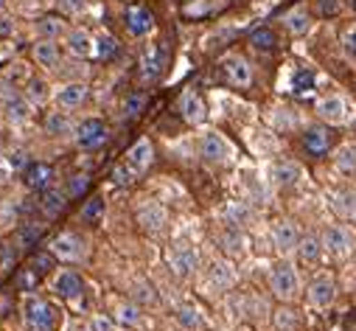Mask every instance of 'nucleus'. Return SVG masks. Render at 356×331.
<instances>
[{
	"mask_svg": "<svg viewBox=\"0 0 356 331\" xmlns=\"http://www.w3.org/2000/svg\"><path fill=\"white\" fill-rule=\"evenodd\" d=\"M73 331H93V328H90V325H76Z\"/></svg>",
	"mask_w": 356,
	"mask_h": 331,
	"instance_id": "bf43d9fd",
	"label": "nucleus"
},
{
	"mask_svg": "<svg viewBox=\"0 0 356 331\" xmlns=\"http://www.w3.org/2000/svg\"><path fill=\"white\" fill-rule=\"evenodd\" d=\"M300 239H303V233H300L298 222H292V219H278V222L273 225V244H275V250H278L284 259L292 256V253H298Z\"/></svg>",
	"mask_w": 356,
	"mask_h": 331,
	"instance_id": "0eeeda50",
	"label": "nucleus"
},
{
	"mask_svg": "<svg viewBox=\"0 0 356 331\" xmlns=\"http://www.w3.org/2000/svg\"><path fill=\"white\" fill-rule=\"evenodd\" d=\"M115 323L118 325H124V328H140L143 325V309H140V303H135V300H121L118 306H115Z\"/></svg>",
	"mask_w": 356,
	"mask_h": 331,
	"instance_id": "c85d7f7f",
	"label": "nucleus"
},
{
	"mask_svg": "<svg viewBox=\"0 0 356 331\" xmlns=\"http://www.w3.org/2000/svg\"><path fill=\"white\" fill-rule=\"evenodd\" d=\"M34 113V102L29 96H15L12 102H6V118L15 121V124H23L29 121Z\"/></svg>",
	"mask_w": 356,
	"mask_h": 331,
	"instance_id": "72a5a7b5",
	"label": "nucleus"
},
{
	"mask_svg": "<svg viewBox=\"0 0 356 331\" xmlns=\"http://www.w3.org/2000/svg\"><path fill=\"white\" fill-rule=\"evenodd\" d=\"M337 281L331 278V275H317L309 286H306V303L312 306V309H328V306H334V300H337Z\"/></svg>",
	"mask_w": 356,
	"mask_h": 331,
	"instance_id": "6e6552de",
	"label": "nucleus"
},
{
	"mask_svg": "<svg viewBox=\"0 0 356 331\" xmlns=\"http://www.w3.org/2000/svg\"><path fill=\"white\" fill-rule=\"evenodd\" d=\"M9 163L15 166V169H26V166H29L31 160H26V154H23V152H15V154L9 157Z\"/></svg>",
	"mask_w": 356,
	"mask_h": 331,
	"instance_id": "6e6d98bb",
	"label": "nucleus"
},
{
	"mask_svg": "<svg viewBox=\"0 0 356 331\" xmlns=\"http://www.w3.org/2000/svg\"><path fill=\"white\" fill-rule=\"evenodd\" d=\"M244 230H238V227H230V225H225V230L219 233V244H222V250L225 253H230V256H241L244 253Z\"/></svg>",
	"mask_w": 356,
	"mask_h": 331,
	"instance_id": "473e14b6",
	"label": "nucleus"
},
{
	"mask_svg": "<svg viewBox=\"0 0 356 331\" xmlns=\"http://www.w3.org/2000/svg\"><path fill=\"white\" fill-rule=\"evenodd\" d=\"M67 31H70V29H67V23H65L62 15H45V17L37 20V34H40L42 40H59V37H65Z\"/></svg>",
	"mask_w": 356,
	"mask_h": 331,
	"instance_id": "c756f323",
	"label": "nucleus"
},
{
	"mask_svg": "<svg viewBox=\"0 0 356 331\" xmlns=\"http://www.w3.org/2000/svg\"><path fill=\"white\" fill-rule=\"evenodd\" d=\"M303 149L314 157H323L328 152H334V135L328 129V124H314L303 132Z\"/></svg>",
	"mask_w": 356,
	"mask_h": 331,
	"instance_id": "ddd939ff",
	"label": "nucleus"
},
{
	"mask_svg": "<svg viewBox=\"0 0 356 331\" xmlns=\"http://www.w3.org/2000/svg\"><path fill=\"white\" fill-rule=\"evenodd\" d=\"M337 12H339V0H317V15L334 17Z\"/></svg>",
	"mask_w": 356,
	"mask_h": 331,
	"instance_id": "864d4df0",
	"label": "nucleus"
},
{
	"mask_svg": "<svg viewBox=\"0 0 356 331\" xmlns=\"http://www.w3.org/2000/svg\"><path fill=\"white\" fill-rule=\"evenodd\" d=\"M252 222H255V213H252L250 205H244V202H227L225 205V225L238 227V230H247Z\"/></svg>",
	"mask_w": 356,
	"mask_h": 331,
	"instance_id": "cd10ccee",
	"label": "nucleus"
},
{
	"mask_svg": "<svg viewBox=\"0 0 356 331\" xmlns=\"http://www.w3.org/2000/svg\"><path fill=\"white\" fill-rule=\"evenodd\" d=\"M342 51L356 62V26H353V29H348V31L342 34Z\"/></svg>",
	"mask_w": 356,
	"mask_h": 331,
	"instance_id": "8fccbe9b",
	"label": "nucleus"
},
{
	"mask_svg": "<svg viewBox=\"0 0 356 331\" xmlns=\"http://www.w3.org/2000/svg\"><path fill=\"white\" fill-rule=\"evenodd\" d=\"M54 289H56L59 298H65V300H70V303L84 300V281H81V275L73 273V270L59 273L56 281H54Z\"/></svg>",
	"mask_w": 356,
	"mask_h": 331,
	"instance_id": "a211bd4d",
	"label": "nucleus"
},
{
	"mask_svg": "<svg viewBox=\"0 0 356 331\" xmlns=\"http://www.w3.org/2000/svg\"><path fill=\"white\" fill-rule=\"evenodd\" d=\"M314 88H317V73L306 65H298L292 70V93L295 96H309Z\"/></svg>",
	"mask_w": 356,
	"mask_h": 331,
	"instance_id": "7c9ffc66",
	"label": "nucleus"
},
{
	"mask_svg": "<svg viewBox=\"0 0 356 331\" xmlns=\"http://www.w3.org/2000/svg\"><path fill=\"white\" fill-rule=\"evenodd\" d=\"M331 208L339 219H356V188L331 191Z\"/></svg>",
	"mask_w": 356,
	"mask_h": 331,
	"instance_id": "a878e982",
	"label": "nucleus"
},
{
	"mask_svg": "<svg viewBox=\"0 0 356 331\" xmlns=\"http://www.w3.org/2000/svg\"><path fill=\"white\" fill-rule=\"evenodd\" d=\"M273 177L281 188H298L303 180V166L298 160H278L273 166Z\"/></svg>",
	"mask_w": 356,
	"mask_h": 331,
	"instance_id": "4be33fe9",
	"label": "nucleus"
},
{
	"mask_svg": "<svg viewBox=\"0 0 356 331\" xmlns=\"http://www.w3.org/2000/svg\"><path fill=\"white\" fill-rule=\"evenodd\" d=\"M31 56L37 59V65L42 67H56L62 62V54H59V45L56 40H37L31 45Z\"/></svg>",
	"mask_w": 356,
	"mask_h": 331,
	"instance_id": "bb28decb",
	"label": "nucleus"
},
{
	"mask_svg": "<svg viewBox=\"0 0 356 331\" xmlns=\"http://www.w3.org/2000/svg\"><path fill=\"white\" fill-rule=\"evenodd\" d=\"M135 177H138V175H135V172L129 169V166H127V163L115 166V172H113V180H115L118 186H129V183H132Z\"/></svg>",
	"mask_w": 356,
	"mask_h": 331,
	"instance_id": "09e8293b",
	"label": "nucleus"
},
{
	"mask_svg": "<svg viewBox=\"0 0 356 331\" xmlns=\"http://www.w3.org/2000/svg\"><path fill=\"white\" fill-rule=\"evenodd\" d=\"M45 132L48 135H54V138H67L70 132H73V124H70V118H67V113H48L45 115Z\"/></svg>",
	"mask_w": 356,
	"mask_h": 331,
	"instance_id": "f704fd0d",
	"label": "nucleus"
},
{
	"mask_svg": "<svg viewBox=\"0 0 356 331\" xmlns=\"http://www.w3.org/2000/svg\"><path fill=\"white\" fill-rule=\"evenodd\" d=\"M26 96L34 102V104H42L45 99H48V85L42 79H31L29 81V90H26Z\"/></svg>",
	"mask_w": 356,
	"mask_h": 331,
	"instance_id": "49530a36",
	"label": "nucleus"
},
{
	"mask_svg": "<svg viewBox=\"0 0 356 331\" xmlns=\"http://www.w3.org/2000/svg\"><path fill=\"white\" fill-rule=\"evenodd\" d=\"M118 54V40L113 34H99L96 37V56L99 59H113Z\"/></svg>",
	"mask_w": 356,
	"mask_h": 331,
	"instance_id": "37998d69",
	"label": "nucleus"
},
{
	"mask_svg": "<svg viewBox=\"0 0 356 331\" xmlns=\"http://www.w3.org/2000/svg\"><path fill=\"white\" fill-rule=\"evenodd\" d=\"M168 267L180 275V278H188L197 267H200V253H197V247L188 244V241H177L171 244V250H168Z\"/></svg>",
	"mask_w": 356,
	"mask_h": 331,
	"instance_id": "423d86ee",
	"label": "nucleus"
},
{
	"mask_svg": "<svg viewBox=\"0 0 356 331\" xmlns=\"http://www.w3.org/2000/svg\"><path fill=\"white\" fill-rule=\"evenodd\" d=\"M138 300H140V303H154V300H157V298H154V289H152L149 284H138V286H135V303H138Z\"/></svg>",
	"mask_w": 356,
	"mask_h": 331,
	"instance_id": "603ef678",
	"label": "nucleus"
},
{
	"mask_svg": "<svg viewBox=\"0 0 356 331\" xmlns=\"http://www.w3.org/2000/svg\"><path fill=\"white\" fill-rule=\"evenodd\" d=\"M37 284H40V273L31 267V270H23L20 273V278H17V286H20V292H34L37 289Z\"/></svg>",
	"mask_w": 356,
	"mask_h": 331,
	"instance_id": "de8ad7c7",
	"label": "nucleus"
},
{
	"mask_svg": "<svg viewBox=\"0 0 356 331\" xmlns=\"http://www.w3.org/2000/svg\"><path fill=\"white\" fill-rule=\"evenodd\" d=\"M222 73L233 88H250L252 85V65L238 54H227L222 59Z\"/></svg>",
	"mask_w": 356,
	"mask_h": 331,
	"instance_id": "9d476101",
	"label": "nucleus"
},
{
	"mask_svg": "<svg viewBox=\"0 0 356 331\" xmlns=\"http://www.w3.org/2000/svg\"><path fill=\"white\" fill-rule=\"evenodd\" d=\"M353 124H356V118H353Z\"/></svg>",
	"mask_w": 356,
	"mask_h": 331,
	"instance_id": "680f3d73",
	"label": "nucleus"
},
{
	"mask_svg": "<svg viewBox=\"0 0 356 331\" xmlns=\"http://www.w3.org/2000/svg\"><path fill=\"white\" fill-rule=\"evenodd\" d=\"M65 200H67V191H56V188H48V191H42V208H45V213H48V216H56V213H62V208H65Z\"/></svg>",
	"mask_w": 356,
	"mask_h": 331,
	"instance_id": "58836bf2",
	"label": "nucleus"
},
{
	"mask_svg": "<svg viewBox=\"0 0 356 331\" xmlns=\"http://www.w3.org/2000/svg\"><path fill=\"white\" fill-rule=\"evenodd\" d=\"M331 166H334V172H339L342 177H356V143L353 140L339 143L331 152Z\"/></svg>",
	"mask_w": 356,
	"mask_h": 331,
	"instance_id": "412c9836",
	"label": "nucleus"
},
{
	"mask_svg": "<svg viewBox=\"0 0 356 331\" xmlns=\"http://www.w3.org/2000/svg\"><path fill=\"white\" fill-rule=\"evenodd\" d=\"M87 188H90V177H87V175H76V177L67 180V197H70V200L84 197Z\"/></svg>",
	"mask_w": 356,
	"mask_h": 331,
	"instance_id": "a18cd8bd",
	"label": "nucleus"
},
{
	"mask_svg": "<svg viewBox=\"0 0 356 331\" xmlns=\"http://www.w3.org/2000/svg\"><path fill=\"white\" fill-rule=\"evenodd\" d=\"M51 180H54V169L48 163H42V160H31L23 169V183H26L29 191L42 194V191L51 188Z\"/></svg>",
	"mask_w": 356,
	"mask_h": 331,
	"instance_id": "4468645a",
	"label": "nucleus"
},
{
	"mask_svg": "<svg viewBox=\"0 0 356 331\" xmlns=\"http://www.w3.org/2000/svg\"><path fill=\"white\" fill-rule=\"evenodd\" d=\"M177 323H180L186 331H200L202 328V314L194 303H183V306H177Z\"/></svg>",
	"mask_w": 356,
	"mask_h": 331,
	"instance_id": "e433bc0d",
	"label": "nucleus"
},
{
	"mask_svg": "<svg viewBox=\"0 0 356 331\" xmlns=\"http://www.w3.org/2000/svg\"><path fill=\"white\" fill-rule=\"evenodd\" d=\"M200 154H202V160H208V163H227L230 154H233V146L227 143L225 135H219V132H205V135L200 138Z\"/></svg>",
	"mask_w": 356,
	"mask_h": 331,
	"instance_id": "f8f14e48",
	"label": "nucleus"
},
{
	"mask_svg": "<svg viewBox=\"0 0 356 331\" xmlns=\"http://www.w3.org/2000/svg\"><path fill=\"white\" fill-rule=\"evenodd\" d=\"M165 62H168V56H165V48L163 45H149L143 54H140V79L146 81V85H154V81L165 73Z\"/></svg>",
	"mask_w": 356,
	"mask_h": 331,
	"instance_id": "1a4fd4ad",
	"label": "nucleus"
},
{
	"mask_svg": "<svg viewBox=\"0 0 356 331\" xmlns=\"http://www.w3.org/2000/svg\"><path fill=\"white\" fill-rule=\"evenodd\" d=\"M6 12V3H3V0H0V15H3Z\"/></svg>",
	"mask_w": 356,
	"mask_h": 331,
	"instance_id": "052dcab7",
	"label": "nucleus"
},
{
	"mask_svg": "<svg viewBox=\"0 0 356 331\" xmlns=\"http://www.w3.org/2000/svg\"><path fill=\"white\" fill-rule=\"evenodd\" d=\"M23 317L29 331H56V309L51 300L40 298V295H29L23 303Z\"/></svg>",
	"mask_w": 356,
	"mask_h": 331,
	"instance_id": "7ed1b4c3",
	"label": "nucleus"
},
{
	"mask_svg": "<svg viewBox=\"0 0 356 331\" xmlns=\"http://www.w3.org/2000/svg\"><path fill=\"white\" fill-rule=\"evenodd\" d=\"M23 241H26V244H34V241H40V227H37V225H29V227H23Z\"/></svg>",
	"mask_w": 356,
	"mask_h": 331,
	"instance_id": "5fc2aeb1",
	"label": "nucleus"
},
{
	"mask_svg": "<svg viewBox=\"0 0 356 331\" xmlns=\"http://www.w3.org/2000/svg\"><path fill=\"white\" fill-rule=\"evenodd\" d=\"M348 9H350V12L356 15V0H348Z\"/></svg>",
	"mask_w": 356,
	"mask_h": 331,
	"instance_id": "13d9d810",
	"label": "nucleus"
},
{
	"mask_svg": "<svg viewBox=\"0 0 356 331\" xmlns=\"http://www.w3.org/2000/svg\"><path fill=\"white\" fill-rule=\"evenodd\" d=\"M314 113H317V118H320L323 124H328V127H345V124L353 121V107H350V102H348L345 96H339V93L323 96V99L317 102Z\"/></svg>",
	"mask_w": 356,
	"mask_h": 331,
	"instance_id": "20e7f679",
	"label": "nucleus"
},
{
	"mask_svg": "<svg viewBox=\"0 0 356 331\" xmlns=\"http://www.w3.org/2000/svg\"><path fill=\"white\" fill-rule=\"evenodd\" d=\"M323 244H325V253L337 261H348L353 253H356V233L350 225H328L323 230Z\"/></svg>",
	"mask_w": 356,
	"mask_h": 331,
	"instance_id": "f03ea898",
	"label": "nucleus"
},
{
	"mask_svg": "<svg viewBox=\"0 0 356 331\" xmlns=\"http://www.w3.org/2000/svg\"><path fill=\"white\" fill-rule=\"evenodd\" d=\"M65 45L76 59H87V56H96V37L87 31V29H70L65 34Z\"/></svg>",
	"mask_w": 356,
	"mask_h": 331,
	"instance_id": "dca6fc26",
	"label": "nucleus"
},
{
	"mask_svg": "<svg viewBox=\"0 0 356 331\" xmlns=\"http://www.w3.org/2000/svg\"><path fill=\"white\" fill-rule=\"evenodd\" d=\"M102 213H104V197H90V200H87L84 205H81V222H99L102 219Z\"/></svg>",
	"mask_w": 356,
	"mask_h": 331,
	"instance_id": "79ce46f5",
	"label": "nucleus"
},
{
	"mask_svg": "<svg viewBox=\"0 0 356 331\" xmlns=\"http://www.w3.org/2000/svg\"><path fill=\"white\" fill-rule=\"evenodd\" d=\"M152 160H154V146H152V140L149 138H140L138 143H132L129 146V152H127V166H129V169L140 177L146 169H149V166H152Z\"/></svg>",
	"mask_w": 356,
	"mask_h": 331,
	"instance_id": "6ab92c4d",
	"label": "nucleus"
},
{
	"mask_svg": "<svg viewBox=\"0 0 356 331\" xmlns=\"http://www.w3.org/2000/svg\"><path fill=\"white\" fill-rule=\"evenodd\" d=\"M146 104H149V96H146L143 90L129 93L127 102H124V118H138V115L146 110Z\"/></svg>",
	"mask_w": 356,
	"mask_h": 331,
	"instance_id": "a19ab883",
	"label": "nucleus"
},
{
	"mask_svg": "<svg viewBox=\"0 0 356 331\" xmlns=\"http://www.w3.org/2000/svg\"><path fill=\"white\" fill-rule=\"evenodd\" d=\"M87 93H90V88H87L84 81H70V85L56 90V104L62 110H76V107H81L87 102Z\"/></svg>",
	"mask_w": 356,
	"mask_h": 331,
	"instance_id": "5701e85b",
	"label": "nucleus"
},
{
	"mask_svg": "<svg viewBox=\"0 0 356 331\" xmlns=\"http://www.w3.org/2000/svg\"><path fill=\"white\" fill-rule=\"evenodd\" d=\"M270 292L278 303H295L306 289H303V278H300V270L284 259L278 261L273 270H270Z\"/></svg>",
	"mask_w": 356,
	"mask_h": 331,
	"instance_id": "f257e3e1",
	"label": "nucleus"
},
{
	"mask_svg": "<svg viewBox=\"0 0 356 331\" xmlns=\"http://www.w3.org/2000/svg\"><path fill=\"white\" fill-rule=\"evenodd\" d=\"M284 26H286L289 34L303 37V34L312 29V15H309L303 6H295V9H289V12L284 15Z\"/></svg>",
	"mask_w": 356,
	"mask_h": 331,
	"instance_id": "2f4dec72",
	"label": "nucleus"
},
{
	"mask_svg": "<svg viewBox=\"0 0 356 331\" xmlns=\"http://www.w3.org/2000/svg\"><path fill=\"white\" fill-rule=\"evenodd\" d=\"M177 110H180L183 121L191 124V127H200V124L208 121V104L197 90H186L180 96V102H177Z\"/></svg>",
	"mask_w": 356,
	"mask_h": 331,
	"instance_id": "9b49d317",
	"label": "nucleus"
},
{
	"mask_svg": "<svg viewBox=\"0 0 356 331\" xmlns=\"http://www.w3.org/2000/svg\"><path fill=\"white\" fill-rule=\"evenodd\" d=\"M124 23H127V31L132 34V37H149L152 31H154V15L146 9V6H129L127 9V15H124Z\"/></svg>",
	"mask_w": 356,
	"mask_h": 331,
	"instance_id": "2eb2a0df",
	"label": "nucleus"
},
{
	"mask_svg": "<svg viewBox=\"0 0 356 331\" xmlns=\"http://www.w3.org/2000/svg\"><path fill=\"white\" fill-rule=\"evenodd\" d=\"M138 225L146 230V233H163L165 230V225H168V213H165V208L163 205H157V202H149V205H143L140 211H138Z\"/></svg>",
	"mask_w": 356,
	"mask_h": 331,
	"instance_id": "aec40b11",
	"label": "nucleus"
},
{
	"mask_svg": "<svg viewBox=\"0 0 356 331\" xmlns=\"http://www.w3.org/2000/svg\"><path fill=\"white\" fill-rule=\"evenodd\" d=\"M31 267H34L40 275L51 273V270L56 267V256H54V250H37L34 259H31Z\"/></svg>",
	"mask_w": 356,
	"mask_h": 331,
	"instance_id": "c03bdc74",
	"label": "nucleus"
},
{
	"mask_svg": "<svg viewBox=\"0 0 356 331\" xmlns=\"http://www.w3.org/2000/svg\"><path fill=\"white\" fill-rule=\"evenodd\" d=\"M250 45L255 51H275L278 48V34L270 29V26H261L250 34Z\"/></svg>",
	"mask_w": 356,
	"mask_h": 331,
	"instance_id": "4c0bfd02",
	"label": "nucleus"
},
{
	"mask_svg": "<svg viewBox=\"0 0 356 331\" xmlns=\"http://www.w3.org/2000/svg\"><path fill=\"white\" fill-rule=\"evenodd\" d=\"M54 256L56 259H62V261H81L84 259V241L76 236V233H62V236H56L54 239Z\"/></svg>",
	"mask_w": 356,
	"mask_h": 331,
	"instance_id": "f3484780",
	"label": "nucleus"
},
{
	"mask_svg": "<svg viewBox=\"0 0 356 331\" xmlns=\"http://www.w3.org/2000/svg\"><path fill=\"white\" fill-rule=\"evenodd\" d=\"M219 6L213 3V0H186V6H183V15L186 17H194V20H200V17H208V15H213Z\"/></svg>",
	"mask_w": 356,
	"mask_h": 331,
	"instance_id": "ea45409f",
	"label": "nucleus"
},
{
	"mask_svg": "<svg viewBox=\"0 0 356 331\" xmlns=\"http://www.w3.org/2000/svg\"><path fill=\"white\" fill-rule=\"evenodd\" d=\"M56 6L62 15H79L84 9V0H56Z\"/></svg>",
	"mask_w": 356,
	"mask_h": 331,
	"instance_id": "3c124183",
	"label": "nucleus"
},
{
	"mask_svg": "<svg viewBox=\"0 0 356 331\" xmlns=\"http://www.w3.org/2000/svg\"><path fill=\"white\" fill-rule=\"evenodd\" d=\"M298 256L303 264H320L325 256V244H323V233H306L298 244Z\"/></svg>",
	"mask_w": 356,
	"mask_h": 331,
	"instance_id": "b1692460",
	"label": "nucleus"
},
{
	"mask_svg": "<svg viewBox=\"0 0 356 331\" xmlns=\"http://www.w3.org/2000/svg\"><path fill=\"white\" fill-rule=\"evenodd\" d=\"M107 140H110V129H107V124L102 118H84L76 127V143L84 152H99Z\"/></svg>",
	"mask_w": 356,
	"mask_h": 331,
	"instance_id": "39448f33",
	"label": "nucleus"
},
{
	"mask_svg": "<svg viewBox=\"0 0 356 331\" xmlns=\"http://www.w3.org/2000/svg\"><path fill=\"white\" fill-rule=\"evenodd\" d=\"M208 278H211V284H213L216 289L227 292V289L236 286V267H233L227 259H216V261H211Z\"/></svg>",
	"mask_w": 356,
	"mask_h": 331,
	"instance_id": "393cba45",
	"label": "nucleus"
},
{
	"mask_svg": "<svg viewBox=\"0 0 356 331\" xmlns=\"http://www.w3.org/2000/svg\"><path fill=\"white\" fill-rule=\"evenodd\" d=\"M9 34H12V23L0 15V37H9Z\"/></svg>",
	"mask_w": 356,
	"mask_h": 331,
	"instance_id": "4d7b16f0",
	"label": "nucleus"
},
{
	"mask_svg": "<svg viewBox=\"0 0 356 331\" xmlns=\"http://www.w3.org/2000/svg\"><path fill=\"white\" fill-rule=\"evenodd\" d=\"M273 323H275L278 331H295L300 325V314L292 303H281V309L273 314Z\"/></svg>",
	"mask_w": 356,
	"mask_h": 331,
	"instance_id": "c9c22d12",
	"label": "nucleus"
}]
</instances>
